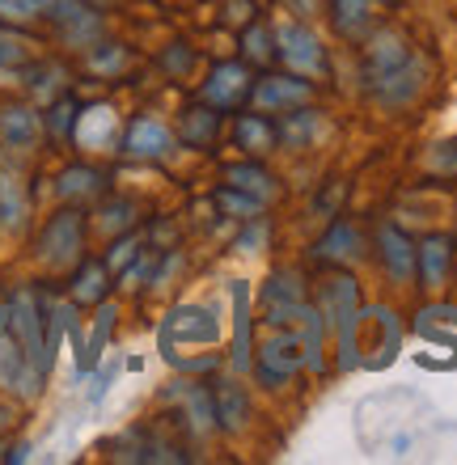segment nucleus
<instances>
[{"label":"nucleus","mask_w":457,"mask_h":465,"mask_svg":"<svg viewBox=\"0 0 457 465\" xmlns=\"http://www.w3.org/2000/svg\"><path fill=\"white\" fill-rule=\"evenodd\" d=\"M318 309L322 318H326V326H334L339 331V351H343V368H356V326H360V292L356 283L347 280V275H334V280H326V288H322L318 296Z\"/></svg>","instance_id":"nucleus-3"},{"label":"nucleus","mask_w":457,"mask_h":465,"mask_svg":"<svg viewBox=\"0 0 457 465\" xmlns=\"http://www.w3.org/2000/svg\"><path fill=\"white\" fill-rule=\"evenodd\" d=\"M132 221H136V203L132 199H111L106 208H102V229L106 232H124V229H132Z\"/></svg>","instance_id":"nucleus-34"},{"label":"nucleus","mask_w":457,"mask_h":465,"mask_svg":"<svg viewBox=\"0 0 457 465\" xmlns=\"http://www.w3.org/2000/svg\"><path fill=\"white\" fill-rule=\"evenodd\" d=\"M55 0H0V25H25L47 17Z\"/></svg>","instance_id":"nucleus-28"},{"label":"nucleus","mask_w":457,"mask_h":465,"mask_svg":"<svg viewBox=\"0 0 457 465\" xmlns=\"http://www.w3.org/2000/svg\"><path fill=\"white\" fill-rule=\"evenodd\" d=\"M76 111H81V106H76L73 98H60V102H55V106L47 111L43 127H47V132L55 135V140H68V135L76 132V123H81V114H76Z\"/></svg>","instance_id":"nucleus-29"},{"label":"nucleus","mask_w":457,"mask_h":465,"mask_svg":"<svg viewBox=\"0 0 457 465\" xmlns=\"http://www.w3.org/2000/svg\"><path fill=\"white\" fill-rule=\"evenodd\" d=\"M275 135H280L284 144H293V148H305V144H313V140L326 135V119H322L318 111H309V106H297V111L280 114Z\"/></svg>","instance_id":"nucleus-16"},{"label":"nucleus","mask_w":457,"mask_h":465,"mask_svg":"<svg viewBox=\"0 0 457 465\" xmlns=\"http://www.w3.org/2000/svg\"><path fill=\"white\" fill-rule=\"evenodd\" d=\"M216 208L224 216H233V221H263V199L246 195V191H237V186H224L221 195H216Z\"/></svg>","instance_id":"nucleus-27"},{"label":"nucleus","mask_w":457,"mask_h":465,"mask_svg":"<svg viewBox=\"0 0 457 465\" xmlns=\"http://www.w3.org/2000/svg\"><path fill=\"white\" fill-rule=\"evenodd\" d=\"M224 178H229L237 191H246V195L263 199V203L275 195V178L263 170L259 161H246V165H229V170H224Z\"/></svg>","instance_id":"nucleus-24"},{"label":"nucleus","mask_w":457,"mask_h":465,"mask_svg":"<svg viewBox=\"0 0 457 465\" xmlns=\"http://www.w3.org/2000/svg\"><path fill=\"white\" fill-rule=\"evenodd\" d=\"M5 334H9V305H0V343H5Z\"/></svg>","instance_id":"nucleus-37"},{"label":"nucleus","mask_w":457,"mask_h":465,"mask_svg":"<svg viewBox=\"0 0 457 465\" xmlns=\"http://www.w3.org/2000/svg\"><path fill=\"white\" fill-rule=\"evenodd\" d=\"M9 334L22 343V351L30 355V364L47 377V372H51V355H47V296L30 292V288L13 292L9 296Z\"/></svg>","instance_id":"nucleus-2"},{"label":"nucleus","mask_w":457,"mask_h":465,"mask_svg":"<svg viewBox=\"0 0 457 465\" xmlns=\"http://www.w3.org/2000/svg\"><path fill=\"white\" fill-rule=\"evenodd\" d=\"M313 254H318L322 262H352V258L364 254V232L347 221H334L331 229L322 232V242Z\"/></svg>","instance_id":"nucleus-15"},{"label":"nucleus","mask_w":457,"mask_h":465,"mask_svg":"<svg viewBox=\"0 0 457 465\" xmlns=\"http://www.w3.org/2000/svg\"><path fill=\"white\" fill-rule=\"evenodd\" d=\"M161 68H165L170 76H186L191 68H195V51L183 47V43H174V47L161 55Z\"/></svg>","instance_id":"nucleus-35"},{"label":"nucleus","mask_w":457,"mask_h":465,"mask_svg":"<svg viewBox=\"0 0 457 465\" xmlns=\"http://www.w3.org/2000/svg\"><path fill=\"white\" fill-rule=\"evenodd\" d=\"M111 288V271L106 262H76V275H73V301L76 305H98L102 296Z\"/></svg>","instance_id":"nucleus-21"},{"label":"nucleus","mask_w":457,"mask_h":465,"mask_svg":"<svg viewBox=\"0 0 457 465\" xmlns=\"http://www.w3.org/2000/svg\"><path fill=\"white\" fill-rule=\"evenodd\" d=\"M38 135H43V119H38L30 106H22V102L0 106V144H5V148L25 153V148L38 144Z\"/></svg>","instance_id":"nucleus-11"},{"label":"nucleus","mask_w":457,"mask_h":465,"mask_svg":"<svg viewBox=\"0 0 457 465\" xmlns=\"http://www.w3.org/2000/svg\"><path fill=\"white\" fill-rule=\"evenodd\" d=\"M136 258H140V232H127V237H119V242L111 245V254L102 258V262H106V271H111V275H124Z\"/></svg>","instance_id":"nucleus-31"},{"label":"nucleus","mask_w":457,"mask_h":465,"mask_svg":"<svg viewBox=\"0 0 457 465\" xmlns=\"http://www.w3.org/2000/svg\"><path fill=\"white\" fill-rule=\"evenodd\" d=\"M55 191H60V199H68V203H89V199H98L102 191H106V178H102L94 165H73V170L60 173Z\"/></svg>","instance_id":"nucleus-19"},{"label":"nucleus","mask_w":457,"mask_h":465,"mask_svg":"<svg viewBox=\"0 0 457 465\" xmlns=\"http://www.w3.org/2000/svg\"><path fill=\"white\" fill-rule=\"evenodd\" d=\"M293 9H297L301 17H309V13L318 9V0H293Z\"/></svg>","instance_id":"nucleus-36"},{"label":"nucleus","mask_w":457,"mask_h":465,"mask_svg":"<svg viewBox=\"0 0 457 465\" xmlns=\"http://www.w3.org/2000/svg\"><path fill=\"white\" fill-rule=\"evenodd\" d=\"M85 68L94 76H124L127 68H132V51H124L119 43H94Z\"/></svg>","instance_id":"nucleus-25"},{"label":"nucleus","mask_w":457,"mask_h":465,"mask_svg":"<svg viewBox=\"0 0 457 465\" xmlns=\"http://www.w3.org/2000/svg\"><path fill=\"white\" fill-rule=\"evenodd\" d=\"M221 132V114L212 111V106H195V111L183 114V127H178V140L191 148H208Z\"/></svg>","instance_id":"nucleus-22"},{"label":"nucleus","mask_w":457,"mask_h":465,"mask_svg":"<svg viewBox=\"0 0 457 465\" xmlns=\"http://www.w3.org/2000/svg\"><path fill=\"white\" fill-rule=\"evenodd\" d=\"M114 449H119L114 457H124V461H186L183 449H174L170 440H161L153 431H127Z\"/></svg>","instance_id":"nucleus-14"},{"label":"nucleus","mask_w":457,"mask_h":465,"mask_svg":"<svg viewBox=\"0 0 457 465\" xmlns=\"http://www.w3.org/2000/svg\"><path fill=\"white\" fill-rule=\"evenodd\" d=\"M25 60H30V43L13 25H0V68H22Z\"/></svg>","instance_id":"nucleus-30"},{"label":"nucleus","mask_w":457,"mask_h":465,"mask_svg":"<svg viewBox=\"0 0 457 465\" xmlns=\"http://www.w3.org/2000/svg\"><path fill=\"white\" fill-rule=\"evenodd\" d=\"M377 250H382L385 271H390L398 283H407L411 275H415V245L407 242V232H402V229L382 224V232H377Z\"/></svg>","instance_id":"nucleus-12"},{"label":"nucleus","mask_w":457,"mask_h":465,"mask_svg":"<svg viewBox=\"0 0 457 465\" xmlns=\"http://www.w3.org/2000/svg\"><path fill=\"white\" fill-rule=\"evenodd\" d=\"M81 250H85V216H81V208L55 212V216L43 224V232H38V258L55 271L76 267V262H81Z\"/></svg>","instance_id":"nucleus-4"},{"label":"nucleus","mask_w":457,"mask_h":465,"mask_svg":"<svg viewBox=\"0 0 457 465\" xmlns=\"http://www.w3.org/2000/svg\"><path fill=\"white\" fill-rule=\"evenodd\" d=\"M254 5H263V0H254Z\"/></svg>","instance_id":"nucleus-39"},{"label":"nucleus","mask_w":457,"mask_h":465,"mask_svg":"<svg viewBox=\"0 0 457 465\" xmlns=\"http://www.w3.org/2000/svg\"><path fill=\"white\" fill-rule=\"evenodd\" d=\"M199 94H204V102L212 111H237L250 98V73L242 64H216Z\"/></svg>","instance_id":"nucleus-10"},{"label":"nucleus","mask_w":457,"mask_h":465,"mask_svg":"<svg viewBox=\"0 0 457 465\" xmlns=\"http://www.w3.org/2000/svg\"><path fill=\"white\" fill-rule=\"evenodd\" d=\"M212 411H216V428L221 431H242L250 419V393L237 381H221L212 390Z\"/></svg>","instance_id":"nucleus-13"},{"label":"nucleus","mask_w":457,"mask_h":465,"mask_svg":"<svg viewBox=\"0 0 457 465\" xmlns=\"http://www.w3.org/2000/svg\"><path fill=\"white\" fill-rule=\"evenodd\" d=\"M331 25L343 38H364L373 25V0H331Z\"/></svg>","instance_id":"nucleus-20"},{"label":"nucleus","mask_w":457,"mask_h":465,"mask_svg":"<svg viewBox=\"0 0 457 465\" xmlns=\"http://www.w3.org/2000/svg\"><path fill=\"white\" fill-rule=\"evenodd\" d=\"M250 102L263 114H288L313 102V85H309V76H297V73L263 76L259 85H250Z\"/></svg>","instance_id":"nucleus-7"},{"label":"nucleus","mask_w":457,"mask_h":465,"mask_svg":"<svg viewBox=\"0 0 457 465\" xmlns=\"http://www.w3.org/2000/svg\"><path fill=\"white\" fill-rule=\"evenodd\" d=\"M449 262H453V245L445 237H428V242L415 250V267H420L423 288H441L449 280Z\"/></svg>","instance_id":"nucleus-18"},{"label":"nucleus","mask_w":457,"mask_h":465,"mask_svg":"<svg viewBox=\"0 0 457 465\" xmlns=\"http://www.w3.org/2000/svg\"><path fill=\"white\" fill-rule=\"evenodd\" d=\"M411 55H415V51L407 47V38L398 35V30H377V35L369 38V47H364V76H369V85L382 89L398 68H407Z\"/></svg>","instance_id":"nucleus-8"},{"label":"nucleus","mask_w":457,"mask_h":465,"mask_svg":"<svg viewBox=\"0 0 457 465\" xmlns=\"http://www.w3.org/2000/svg\"><path fill=\"white\" fill-rule=\"evenodd\" d=\"M161 351L170 355L174 347H199V343H216L221 339V322L208 305H178L161 318Z\"/></svg>","instance_id":"nucleus-5"},{"label":"nucleus","mask_w":457,"mask_h":465,"mask_svg":"<svg viewBox=\"0 0 457 465\" xmlns=\"http://www.w3.org/2000/svg\"><path fill=\"white\" fill-rule=\"evenodd\" d=\"M111 331H114V309H111V305H102V309H98V318H94V334L85 339V351L76 355V377H85V372H94V368H98L102 347H106Z\"/></svg>","instance_id":"nucleus-23"},{"label":"nucleus","mask_w":457,"mask_h":465,"mask_svg":"<svg viewBox=\"0 0 457 465\" xmlns=\"http://www.w3.org/2000/svg\"><path fill=\"white\" fill-rule=\"evenodd\" d=\"M309 364L305 339H301L297 326H272V334L259 343V360H254V377L267 390H280L297 377L301 368Z\"/></svg>","instance_id":"nucleus-1"},{"label":"nucleus","mask_w":457,"mask_h":465,"mask_svg":"<svg viewBox=\"0 0 457 465\" xmlns=\"http://www.w3.org/2000/svg\"><path fill=\"white\" fill-rule=\"evenodd\" d=\"M124 153L132 161H161L174 153V132L153 114H140V119L127 123L124 132Z\"/></svg>","instance_id":"nucleus-9"},{"label":"nucleus","mask_w":457,"mask_h":465,"mask_svg":"<svg viewBox=\"0 0 457 465\" xmlns=\"http://www.w3.org/2000/svg\"><path fill=\"white\" fill-rule=\"evenodd\" d=\"M242 51H246V60L267 64L275 55V35L267 30V25H250L246 35H242Z\"/></svg>","instance_id":"nucleus-33"},{"label":"nucleus","mask_w":457,"mask_h":465,"mask_svg":"<svg viewBox=\"0 0 457 465\" xmlns=\"http://www.w3.org/2000/svg\"><path fill=\"white\" fill-rule=\"evenodd\" d=\"M233 305H237V339H233V364L250 368V288L237 283L233 288Z\"/></svg>","instance_id":"nucleus-26"},{"label":"nucleus","mask_w":457,"mask_h":465,"mask_svg":"<svg viewBox=\"0 0 457 465\" xmlns=\"http://www.w3.org/2000/svg\"><path fill=\"white\" fill-rule=\"evenodd\" d=\"M275 35V55L293 68L297 76H326V51H322V38L309 30L305 22H280L272 30Z\"/></svg>","instance_id":"nucleus-6"},{"label":"nucleus","mask_w":457,"mask_h":465,"mask_svg":"<svg viewBox=\"0 0 457 465\" xmlns=\"http://www.w3.org/2000/svg\"><path fill=\"white\" fill-rule=\"evenodd\" d=\"M94 5H106V0H94Z\"/></svg>","instance_id":"nucleus-38"},{"label":"nucleus","mask_w":457,"mask_h":465,"mask_svg":"<svg viewBox=\"0 0 457 465\" xmlns=\"http://www.w3.org/2000/svg\"><path fill=\"white\" fill-rule=\"evenodd\" d=\"M233 140H237V148H246V153H272L275 144H280V135H275V123L267 119L263 111H254V114H237V123H233Z\"/></svg>","instance_id":"nucleus-17"},{"label":"nucleus","mask_w":457,"mask_h":465,"mask_svg":"<svg viewBox=\"0 0 457 465\" xmlns=\"http://www.w3.org/2000/svg\"><path fill=\"white\" fill-rule=\"evenodd\" d=\"M22 212H25L22 186L13 183V178H0V221L9 224V229H17V224H22Z\"/></svg>","instance_id":"nucleus-32"}]
</instances>
